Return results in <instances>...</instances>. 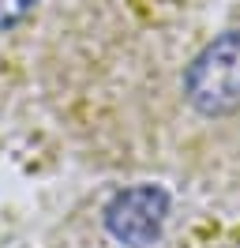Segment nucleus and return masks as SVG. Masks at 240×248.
Here are the masks:
<instances>
[{
  "mask_svg": "<svg viewBox=\"0 0 240 248\" xmlns=\"http://www.w3.org/2000/svg\"><path fill=\"white\" fill-rule=\"evenodd\" d=\"M105 233L124 248H150L169 222V192L162 185L120 188L105 203Z\"/></svg>",
  "mask_w": 240,
  "mask_h": 248,
  "instance_id": "2",
  "label": "nucleus"
},
{
  "mask_svg": "<svg viewBox=\"0 0 240 248\" xmlns=\"http://www.w3.org/2000/svg\"><path fill=\"white\" fill-rule=\"evenodd\" d=\"M38 4H42V0H0V31H8V27H15V23H23Z\"/></svg>",
  "mask_w": 240,
  "mask_h": 248,
  "instance_id": "3",
  "label": "nucleus"
},
{
  "mask_svg": "<svg viewBox=\"0 0 240 248\" xmlns=\"http://www.w3.org/2000/svg\"><path fill=\"white\" fill-rule=\"evenodd\" d=\"M184 98L203 117H229L240 109V31H225L195 53L184 72Z\"/></svg>",
  "mask_w": 240,
  "mask_h": 248,
  "instance_id": "1",
  "label": "nucleus"
}]
</instances>
